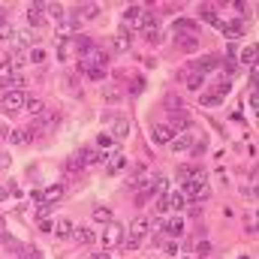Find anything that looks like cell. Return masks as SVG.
<instances>
[{
  "label": "cell",
  "instance_id": "obj_16",
  "mask_svg": "<svg viewBox=\"0 0 259 259\" xmlns=\"http://www.w3.org/2000/svg\"><path fill=\"white\" fill-rule=\"evenodd\" d=\"M127 166H130V163H127V157L115 151V154L109 157V166H106V172H109V175H121V172H127Z\"/></svg>",
  "mask_w": 259,
  "mask_h": 259
},
{
  "label": "cell",
  "instance_id": "obj_4",
  "mask_svg": "<svg viewBox=\"0 0 259 259\" xmlns=\"http://www.w3.org/2000/svg\"><path fill=\"white\" fill-rule=\"evenodd\" d=\"M39 42V33L36 30H12V49H36Z\"/></svg>",
  "mask_w": 259,
  "mask_h": 259
},
{
  "label": "cell",
  "instance_id": "obj_51",
  "mask_svg": "<svg viewBox=\"0 0 259 259\" xmlns=\"http://www.w3.org/2000/svg\"><path fill=\"white\" fill-rule=\"evenodd\" d=\"M250 109H253V112L259 109V97H256V91H250Z\"/></svg>",
  "mask_w": 259,
  "mask_h": 259
},
{
  "label": "cell",
  "instance_id": "obj_2",
  "mask_svg": "<svg viewBox=\"0 0 259 259\" xmlns=\"http://www.w3.org/2000/svg\"><path fill=\"white\" fill-rule=\"evenodd\" d=\"M229 91H232V84H229V81H217V84L211 88V94H202V97H199V103H202V106H217V103H223V100H226V94H229Z\"/></svg>",
  "mask_w": 259,
  "mask_h": 259
},
{
  "label": "cell",
  "instance_id": "obj_42",
  "mask_svg": "<svg viewBox=\"0 0 259 259\" xmlns=\"http://www.w3.org/2000/svg\"><path fill=\"white\" fill-rule=\"evenodd\" d=\"M24 139H27V136H24V130H12V133H9V142H12V145H21Z\"/></svg>",
  "mask_w": 259,
  "mask_h": 259
},
{
  "label": "cell",
  "instance_id": "obj_26",
  "mask_svg": "<svg viewBox=\"0 0 259 259\" xmlns=\"http://www.w3.org/2000/svg\"><path fill=\"white\" fill-rule=\"evenodd\" d=\"M52 229H55V235H58V238H69L75 226H72L66 217H61V220H55V223H52Z\"/></svg>",
  "mask_w": 259,
  "mask_h": 259
},
{
  "label": "cell",
  "instance_id": "obj_19",
  "mask_svg": "<svg viewBox=\"0 0 259 259\" xmlns=\"http://www.w3.org/2000/svg\"><path fill=\"white\" fill-rule=\"evenodd\" d=\"M6 66H9L12 72H15V69H24V66H27V55L18 52V49H12V52L6 55Z\"/></svg>",
  "mask_w": 259,
  "mask_h": 259
},
{
  "label": "cell",
  "instance_id": "obj_3",
  "mask_svg": "<svg viewBox=\"0 0 259 259\" xmlns=\"http://www.w3.org/2000/svg\"><path fill=\"white\" fill-rule=\"evenodd\" d=\"M24 103H27V94L24 91H3L0 94V106L6 112H18V109H24Z\"/></svg>",
  "mask_w": 259,
  "mask_h": 259
},
{
  "label": "cell",
  "instance_id": "obj_12",
  "mask_svg": "<svg viewBox=\"0 0 259 259\" xmlns=\"http://www.w3.org/2000/svg\"><path fill=\"white\" fill-rule=\"evenodd\" d=\"M46 3H33V6H27V24H33V27H42L46 24Z\"/></svg>",
  "mask_w": 259,
  "mask_h": 259
},
{
  "label": "cell",
  "instance_id": "obj_48",
  "mask_svg": "<svg viewBox=\"0 0 259 259\" xmlns=\"http://www.w3.org/2000/svg\"><path fill=\"white\" fill-rule=\"evenodd\" d=\"M49 211H52V205H49V202H42V205H39V208H36V217H39V220H42V217H46V214H49Z\"/></svg>",
  "mask_w": 259,
  "mask_h": 259
},
{
  "label": "cell",
  "instance_id": "obj_52",
  "mask_svg": "<svg viewBox=\"0 0 259 259\" xmlns=\"http://www.w3.org/2000/svg\"><path fill=\"white\" fill-rule=\"evenodd\" d=\"M91 259H112L106 250H97V253H91Z\"/></svg>",
  "mask_w": 259,
  "mask_h": 259
},
{
  "label": "cell",
  "instance_id": "obj_25",
  "mask_svg": "<svg viewBox=\"0 0 259 259\" xmlns=\"http://www.w3.org/2000/svg\"><path fill=\"white\" fill-rule=\"evenodd\" d=\"M238 64H244V66H250V69H253V66H256V46H250V42H247V46L241 49V55H238Z\"/></svg>",
  "mask_w": 259,
  "mask_h": 259
},
{
  "label": "cell",
  "instance_id": "obj_5",
  "mask_svg": "<svg viewBox=\"0 0 259 259\" xmlns=\"http://www.w3.org/2000/svg\"><path fill=\"white\" fill-rule=\"evenodd\" d=\"M100 238H103V247H118V244L124 241V226L112 220V223L106 226V232H103Z\"/></svg>",
  "mask_w": 259,
  "mask_h": 259
},
{
  "label": "cell",
  "instance_id": "obj_11",
  "mask_svg": "<svg viewBox=\"0 0 259 259\" xmlns=\"http://www.w3.org/2000/svg\"><path fill=\"white\" fill-rule=\"evenodd\" d=\"M193 127V118H190V112H184V109H178L175 115H172V133H187V130Z\"/></svg>",
  "mask_w": 259,
  "mask_h": 259
},
{
  "label": "cell",
  "instance_id": "obj_27",
  "mask_svg": "<svg viewBox=\"0 0 259 259\" xmlns=\"http://www.w3.org/2000/svg\"><path fill=\"white\" fill-rule=\"evenodd\" d=\"M24 109H27V115H33V118H39V115L46 112V103H42L39 97H27V103H24Z\"/></svg>",
  "mask_w": 259,
  "mask_h": 259
},
{
  "label": "cell",
  "instance_id": "obj_17",
  "mask_svg": "<svg viewBox=\"0 0 259 259\" xmlns=\"http://www.w3.org/2000/svg\"><path fill=\"white\" fill-rule=\"evenodd\" d=\"M142 6L139 3H133V6H127V12H124V30H130V27H139V21H142Z\"/></svg>",
  "mask_w": 259,
  "mask_h": 259
},
{
  "label": "cell",
  "instance_id": "obj_6",
  "mask_svg": "<svg viewBox=\"0 0 259 259\" xmlns=\"http://www.w3.org/2000/svg\"><path fill=\"white\" fill-rule=\"evenodd\" d=\"M172 151H178V154H184V151H193V145H196V136L187 130V133H175L172 136Z\"/></svg>",
  "mask_w": 259,
  "mask_h": 259
},
{
  "label": "cell",
  "instance_id": "obj_13",
  "mask_svg": "<svg viewBox=\"0 0 259 259\" xmlns=\"http://www.w3.org/2000/svg\"><path fill=\"white\" fill-rule=\"evenodd\" d=\"M151 232V217L148 214H139L133 223H130V235H136V238H145Z\"/></svg>",
  "mask_w": 259,
  "mask_h": 259
},
{
  "label": "cell",
  "instance_id": "obj_28",
  "mask_svg": "<svg viewBox=\"0 0 259 259\" xmlns=\"http://www.w3.org/2000/svg\"><path fill=\"white\" fill-rule=\"evenodd\" d=\"M175 39L181 42L184 52H196V49H199V36H196V33H178Z\"/></svg>",
  "mask_w": 259,
  "mask_h": 259
},
{
  "label": "cell",
  "instance_id": "obj_41",
  "mask_svg": "<svg viewBox=\"0 0 259 259\" xmlns=\"http://www.w3.org/2000/svg\"><path fill=\"white\" fill-rule=\"evenodd\" d=\"M103 97H106L109 103H118V100H121V94H118V88H106V91H103Z\"/></svg>",
  "mask_w": 259,
  "mask_h": 259
},
{
  "label": "cell",
  "instance_id": "obj_9",
  "mask_svg": "<svg viewBox=\"0 0 259 259\" xmlns=\"http://www.w3.org/2000/svg\"><path fill=\"white\" fill-rule=\"evenodd\" d=\"M106 118L112 121V133H109V136H112L115 142H124V139L130 136V124H127V118H118V115H106Z\"/></svg>",
  "mask_w": 259,
  "mask_h": 259
},
{
  "label": "cell",
  "instance_id": "obj_50",
  "mask_svg": "<svg viewBox=\"0 0 259 259\" xmlns=\"http://www.w3.org/2000/svg\"><path fill=\"white\" fill-rule=\"evenodd\" d=\"M193 154H196V157H199V154H205V142H199V139H196V145H193Z\"/></svg>",
  "mask_w": 259,
  "mask_h": 259
},
{
  "label": "cell",
  "instance_id": "obj_53",
  "mask_svg": "<svg viewBox=\"0 0 259 259\" xmlns=\"http://www.w3.org/2000/svg\"><path fill=\"white\" fill-rule=\"evenodd\" d=\"M12 193V190H9V187H0V202H3V199H6V196Z\"/></svg>",
  "mask_w": 259,
  "mask_h": 259
},
{
  "label": "cell",
  "instance_id": "obj_10",
  "mask_svg": "<svg viewBox=\"0 0 259 259\" xmlns=\"http://www.w3.org/2000/svg\"><path fill=\"white\" fill-rule=\"evenodd\" d=\"M214 27H217V30H223V33H226V36H232V39L244 36V21H241V18H238V21H226V18H220Z\"/></svg>",
  "mask_w": 259,
  "mask_h": 259
},
{
  "label": "cell",
  "instance_id": "obj_38",
  "mask_svg": "<svg viewBox=\"0 0 259 259\" xmlns=\"http://www.w3.org/2000/svg\"><path fill=\"white\" fill-rule=\"evenodd\" d=\"M27 61H33V64H46V52L36 46V49H30V52H27Z\"/></svg>",
  "mask_w": 259,
  "mask_h": 259
},
{
  "label": "cell",
  "instance_id": "obj_45",
  "mask_svg": "<svg viewBox=\"0 0 259 259\" xmlns=\"http://www.w3.org/2000/svg\"><path fill=\"white\" fill-rule=\"evenodd\" d=\"M84 75H88V78H94V81H100V78L106 75V69H84Z\"/></svg>",
  "mask_w": 259,
  "mask_h": 259
},
{
  "label": "cell",
  "instance_id": "obj_7",
  "mask_svg": "<svg viewBox=\"0 0 259 259\" xmlns=\"http://www.w3.org/2000/svg\"><path fill=\"white\" fill-rule=\"evenodd\" d=\"M217 64H220V58H217V55H205V58H199L196 64H190V72L205 78V75H208V72H211Z\"/></svg>",
  "mask_w": 259,
  "mask_h": 259
},
{
  "label": "cell",
  "instance_id": "obj_43",
  "mask_svg": "<svg viewBox=\"0 0 259 259\" xmlns=\"http://www.w3.org/2000/svg\"><path fill=\"white\" fill-rule=\"evenodd\" d=\"M121 244H124V247H127V250H136V247H139V244H142V238H136V235H130V238H124V241H121Z\"/></svg>",
  "mask_w": 259,
  "mask_h": 259
},
{
  "label": "cell",
  "instance_id": "obj_46",
  "mask_svg": "<svg viewBox=\"0 0 259 259\" xmlns=\"http://www.w3.org/2000/svg\"><path fill=\"white\" fill-rule=\"evenodd\" d=\"M69 55H72V49H69L66 42H61V49H58V58H61V61H69Z\"/></svg>",
  "mask_w": 259,
  "mask_h": 259
},
{
  "label": "cell",
  "instance_id": "obj_30",
  "mask_svg": "<svg viewBox=\"0 0 259 259\" xmlns=\"http://www.w3.org/2000/svg\"><path fill=\"white\" fill-rule=\"evenodd\" d=\"M184 84H187L190 91L199 94V91H202V84H205V78H202V75H193V72H184Z\"/></svg>",
  "mask_w": 259,
  "mask_h": 259
},
{
  "label": "cell",
  "instance_id": "obj_14",
  "mask_svg": "<svg viewBox=\"0 0 259 259\" xmlns=\"http://www.w3.org/2000/svg\"><path fill=\"white\" fill-rule=\"evenodd\" d=\"M172 136H175V133L166 127V124H154V127H151V142H154V145H169Z\"/></svg>",
  "mask_w": 259,
  "mask_h": 259
},
{
  "label": "cell",
  "instance_id": "obj_20",
  "mask_svg": "<svg viewBox=\"0 0 259 259\" xmlns=\"http://www.w3.org/2000/svg\"><path fill=\"white\" fill-rule=\"evenodd\" d=\"M97 15H100V6H97V3H84V6L75 9V18H78V21H94Z\"/></svg>",
  "mask_w": 259,
  "mask_h": 259
},
{
  "label": "cell",
  "instance_id": "obj_47",
  "mask_svg": "<svg viewBox=\"0 0 259 259\" xmlns=\"http://www.w3.org/2000/svg\"><path fill=\"white\" fill-rule=\"evenodd\" d=\"M163 250H166L169 256H175V253H178V241H166V244H163Z\"/></svg>",
  "mask_w": 259,
  "mask_h": 259
},
{
  "label": "cell",
  "instance_id": "obj_37",
  "mask_svg": "<svg viewBox=\"0 0 259 259\" xmlns=\"http://www.w3.org/2000/svg\"><path fill=\"white\" fill-rule=\"evenodd\" d=\"M199 172H202V166H184V169H181V172H178V181H181V184H184V181H187V178H193V175H199Z\"/></svg>",
  "mask_w": 259,
  "mask_h": 259
},
{
  "label": "cell",
  "instance_id": "obj_39",
  "mask_svg": "<svg viewBox=\"0 0 259 259\" xmlns=\"http://www.w3.org/2000/svg\"><path fill=\"white\" fill-rule=\"evenodd\" d=\"M36 121H39V124H42V127H49V124H58V115H55V112H49V109H46V112H42V115H39V118H36Z\"/></svg>",
  "mask_w": 259,
  "mask_h": 259
},
{
  "label": "cell",
  "instance_id": "obj_44",
  "mask_svg": "<svg viewBox=\"0 0 259 259\" xmlns=\"http://www.w3.org/2000/svg\"><path fill=\"white\" fill-rule=\"evenodd\" d=\"M142 33H145L148 42H157V39H160V30H157V27H148V30H142Z\"/></svg>",
  "mask_w": 259,
  "mask_h": 259
},
{
  "label": "cell",
  "instance_id": "obj_35",
  "mask_svg": "<svg viewBox=\"0 0 259 259\" xmlns=\"http://www.w3.org/2000/svg\"><path fill=\"white\" fill-rule=\"evenodd\" d=\"M97 148H100V151H109V148H115V139H112L109 133H100V136H97Z\"/></svg>",
  "mask_w": 259,
  "mask_h": 259
},
{
  "label": "cell",
  "instance_id": "obj_40",
  "mask_svg": "<svg viewBox=\"0 0 259 259\" xmlns=\"http://www.w3.org/2000/svg\"><path fill=\"white\" fill-rule=\"evenodd\" d=\"M169 211V202H166V193L157 196V202H154V214H166Z\"/></svg>",
  "mask_w": 259,
  "mask_h": 259
},
{
  "label": "cell",
  "instance_id": "obj_34",
  "mask_svg": "<svg viewBox=\"0 0 259 259\" xmlns=\"http://www.w3.org/2000/svg\"><path fill=\"white\" fill-rule=\"evenodd\" d=\"M94 220H97V223H112V211H109L106 205H97V208H94Z\"/></svg>",
  "mask_w": 259,
  "mask_h": 259
},
{
  "label": "cell",
  "instance_id": "obj_29",
  "mask_svg": "<svg viewBox=\"0 0 259 259\" xmlns=\"http://www.w3.org/2000/svg\"><path fill=\"white\" fill-rule=\"evenodd\" d=\"M166 202H169V211H184V205H187V199L181 190H175V193H166Z\"/></svg>",
  "mask_w": 259,
  "mask_h": 259
},
{
  "label": "cell",
  "instance_id": "obj_49",
  "mask_svg": "<svg viewBox=\"0 0 259 259\" xmlns=\"http://www.w3.org/2000/svg\"><path fill=\"white\" fill-rule=\"evenodd\" d=\"M166 106H169V109H178V106H181V100H178V97H172V94H169V97H166Z\"/></svg>",
  "mask_w": 259,
  "mask_h": 259
},
{
  "label": "cell",
  "instance_id": "obj_8",
  "mask_svg": "<svg viewBox=\"0 0 259 259\" xmlns=\"http://www.w3.org/2000/svg\"><path fill=\"white\" fill-rule=\"evenodd\" d=\"M78 24H81V21H78L75 15H69V18H64V21H58V24H55V33H58L61 39H69V36H75V33H78Z\"/></svg>",
  "mask_w": 259,
  "mask_h": 259
},
{
  "label": "cell",
  "instance_id": "obj_15",
  "mask_svg": "<svg viewBox=\"0 0 259 259\" xmlns=\"http://www.w3.org/2000/svg\"><path fill=\"white\" fill-rule=\"evenodd\" d=\"M72 160H75V166H78V169H84V166H94V163H100V154H97V151H91V148H81V151H78Z\"/></svg>",
  "mask_w": 259,
  "mask_h": 259
},
{
  "label": "cell",
  "instance_id": "obj_21",
  "mask_svg": "<svg viewBox=\"0 0 259 259\" xmlns=\"http://www.w3.org/2000/svg\"><path fill=\"white\" fill-rule=\"evenodd\" d=\"M69 42H72V49H75V55H84L88 49H94V46H97V42H94L91 36H84V33H75V36H72Z\"/></svg>",
  "mask_w": 259,
  "mask_h": 259
},
{
  "label": "cell",
  "instance_id": "obj_32",
  "mask_svg": "<svg viewBox=\"0 0 259 259\" xmlns=\"http://www.w3.org/2000/svg\"><path fill=\"white\" fill-rule=\"evenodd\" d=\"M130 39H133V36H130V30H121V33L115 36V46H112V49H115V52H127Z\"/></svg>",
  "mask_w": 259,
  "mask_h": 259
},
{
  "label": "cell",
  "instance_id": "obj_33",
  "mask_svg": "<svg viewBox=\"0 0 259 259\" xmlns=\"http://www.w3.org/2000/svg\"><path fill=\"white\" fill-rule=\"evenodd\" d=\"M46 15H52V18H55V24L66 18V15H64V6H61V3H46Z\"/></svg>",
  "mask_w": 259,
  "mask_h": 259
},
{
  "label": "cell",
  "instance_id": "obj_23",
  "mask_svg": "<svg viewBox=\"0 0 259 259\" xmlns=\"http://www.w3.org/2000/svg\"><path fill=\"white\" fill-rule=\"evenodd\" d=\"M163 232H166V235H172V238L184 235V220H181V217H172V220H166V223H163Z\"/></svg>",
  "mask_w": 259,
  "mask_h": 259
},
{
  "label": "cell",
  "instance_id": "obj_22",
  "mask_svg": "<svg viewBox=\"0 0 259 259\" xmlns=\"http://www.w3.org/2000/svg\"><path fill=\"white\" fill-rule=\"evenodd\" d=\"M72 235H75V241H78L81 247H88V244H94V241H97V232H94V229H88V226L72 229Z\"/></svg>",
  "mask_w": 259,
  "mask_h": 259
},
{
  "label": "cell",
  "instance_id": "obj_36",
  "mask_svg": "<svg viewBox=\"0 0 259 259\" xmlns=\"http://www.w3.org/2000/svg\"><path fill=\"white\" fill-rule=\"evenodd\" d=\"M9 78H12V69L6 66V61L0 64V91H6L9 88Z\"/></svg>",
  "mask_w": 259,
  "mask_h": 259
},
{
  "label": "cell",
  "instance_id": "obj_18",
  "mask_svg": "<svg viewBox=\"0 0 259 259\" xmlns=\"http://www.w3.org/2000/svg\"><path fill=\"white\" fill-rule=\"evenodd\" d=\"M64 193H66V187H64V184H52V187H46V190L39 193V199L52 205V202H61V199H64Z\"/></svg>",
  "mask_w": 259,
  "mask_h": 259
},
{
  "label": "cell",
  "instance_id": "obj_1",
  "mask_svg": "<svg viewBox=\"0 0 259 259\" xmlns=\"http://www.w3.org/2000/svg\"><path fill=\"white\" fill-rule=\"evenodd\" d=\"M181 193H184V199H208V196H211V187H208L205 172H199V175H193V178H187V181L181 184Z\"/></svg>",
  "mask_w": 259,
  "mask_h": 259
},
{
  "label": "cell",
  "instance_id": "obj_24",
  "mask_svg": "<svg viewBox=\"0 0 259 259\" xmlns=\"http://www.w3.org/2000/svg\"><path fill=\"white\" fill-rule=\"evenodd\" d=\"M178 33H199V21H193V18H178L175 21V36Z\"/></svg>",
  "mask_w": 259,
  "mask_h": 259
},
{
  "label": "cell",
  "instance_id": "obj_31",
  "mask_svg": "<svg viewBox=\"0 0 259 259\" xmlns=\"http://www.w3.org/2000/svg\"><path fill=\"white\" fill-rule=\"evenodd\" d=\"M199 18H202V21H208V24H217V21H220V15H217V9H214V6H202V9H199Z\"/></svg>",
  "mask_w": 259,
  "mask_h": 259
}]
</instances>
